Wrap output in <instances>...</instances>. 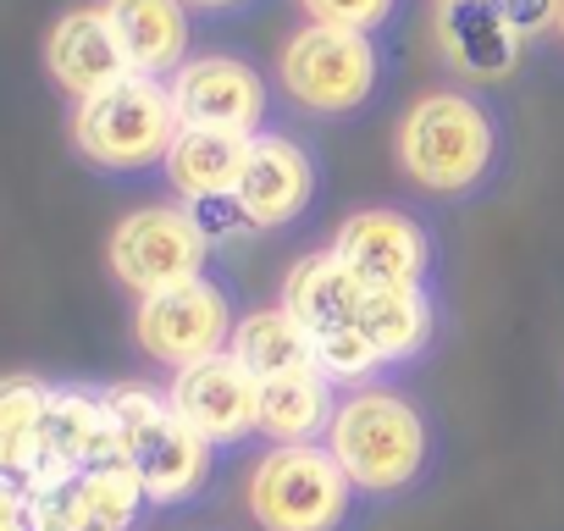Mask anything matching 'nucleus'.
<instances>
[{
  "instance_id": "nucleus-1",
  "label": "nucleus",
  "mask_w": 564,
  "mask_h": 531,
  "mask_svg": "<svg viewBox=\"0 0 564 531\" xmlns=\"http://www.w3.org/2000/svg\"><path fill=\"white\" fill-rule=\"evenodd\" d=\"M177 133H183V117L172 106V84L144 78V73H128L122 84L78 100L73 111L78 155L106 172H139V166L166 161Z\"/></svg>"
},
{
  "instance_id": "nucleus-2",
  "label": "nucleus",
  "mask_w": 564,
  "mask_h": 531,
  "mask_svg": "<svg viewBox=\"0 0 564 531\" xmlns=\"http://www.w3.org/2000/svg\"><path fill=\"white\" fill-rule=\"evenodd\" d=\"M327 448L360 492H399L426 465V421L410 399L360 388L338 404Z\"/></svg>"
},
{
  "instance_id": "nucleus-3",
  "label": "nucleus",
  "mask_w": 564,
  "mask_h": 531,
  "mask_svg": "<svg viewBox=\"0 0 564 531\" xmlns=\"http://www.w3.org/2000/svg\"><path fill=\"white\" fill-rule=\"evenodd\" d=\"M355 481L322 443H276L243 487L260 531H338L349 520Z\"/></svg>"
},
{
  "instance_id": "nucleus-4",
  "label": "nucleus",
  "mask_w": 564,
  "mask_h": 531,
  "mask_svg": "<svg viewBox=\"0 0 564 531\" xmlns=\"http://www.w3.org/2000/svg\"><path fill=\"white\" fill-rule=\"evenodd\" d=\"M399 166L432 194H465L492 166V122L470 95H421L399 122Z\"/></svg>"
},
{
  "instance_id": "nucleus-5",
  "label": "nucleus",
  "mask_w": 564,
  "mask_h": 531,
  "mask_svg": "<svg viewBox=\"0 0 564 531\" xmlns=\"http://www.w3.org/2000/svg\"><path fill=\"white\" fill-rule=\"evenodd\" d=\"M205 227L194 210H177V205H144L133 216L117 221L111 243H106V260H111V278L128 289V294H161V289H177L188 278H199L205 266Z\"/></svg>"
},
{
  "instance_id": "nucleus-6",
  "label": "nucleus",
  "mask_w": 564,
  "mask_h": 531,
  "mask_svg": "<svg viewBox=\"0 0 564 531\" xmlns=\"http://www.w3.org/2000/svg\"><path fill=\"white\" fill-rule=\"evenodd\" d=\"M276 78H282V89H289L305 111H322V117L355 111V106L377 89V51H371V34L305 23L289 45H282Z\"/></svg>"
},
{
  "instance_id": "nucleus-7",
  "label": "nucleus",
  "mask_w": 564,
  "mask_h": 531,
  "mask_svg": "<svg viewBox=\"0 0 564 531\" xmlns=\"http://www.w3.org/2000/svg\"><path fill=\"white\" fill-rule=\"evenodd\" d=\"M232 305L210 278H188L177 289L144 294L133 311V338L150 360H161L166 371H188L199 360L227 355L232 344Z\"/></svg>"
},
{
  "instance_id": "nucleus-8",
  "label": "nucleus",
  "mask_w": 564,
  "mask_h": 531,
  "mask_svg": "<svg viewBox=\"0 0 564 531\" xmlns=\"http://www.w3.org/2000/svg\"><path fill=\"white\" fill-rule=\"evenodd\" d=\"M23 498H29L40 531H133L139 509L150 503L144 481L128 459H106L78 476L34 481V487H23Z\"/></svg>"
},
{
  "instance_id": "nucleus-9",
  "label": "nucleus",
  "mask_w": 564,
  "mask_h": 531,
  "mask_svg": "<svg viewBox=\"0 0 564 531\" xmlns=\"http://www.w3.org/2000/svg\"><path fill=\"white\" fill-rule=\"evenodd\" d=\"M172 106H177L183 128H216V133L254 139V128L265 117V84L238 56H194L172 78Z\"/></svg>"
},
{
  "instance_id": "nucleus-10",
  "label": "nucleus",
  "mask_w": 564,
  "mask_h": 531,
  "mask_svg": "<svg viewBox=\"0 0 564 531\" xmlns=\"http://www.w3.org/2000/svg\"><path fill=\"white\" fill-rule=\"evenodd\" d=\"M166 399L177 421H188L205 443H243L249 432H260V382L232 355L172 371Z\"/></svg>"
},
{
  "instance_id": "nucleus-11",
  "label": "nucleus",
  "mask_w": 564,
  "mask_h": 531,
  "mask_svg": "<svg viewBox=\"0 0 564 531\" xmlns=\"http://www.w3.org/2000/svg\"><path fill=\"white\" fill-rule=\"evenodd\" d=\"M366 289H415L426 278L432 243L404 210H355L327 243Z\"/></svg>"
},
{
  "instance_id": "nucleus-12",
  "label": "nucleus",
  "mask_w": 564,
  "mask_h": 531,
  "mask_svg": "<svg viewBox=\"0 0 564 531\" xmlns=\"http://www.w3.org/2000/svg\"><path fill=\"white\" fill-rule=\"evenodd\" d=\"M117 459V437H111V415L106 399L78 393V388H51L45 393V415H40V454H34V481H56V476H78L89 465Z\"/></svg>"
},
{
  "instance_id": "nucleus-13",
  "label": "nucleus",
  "mask_w": 564,
  "mask_h": 531,
  "mask_svg": "<svg viewBox=\"0 0 564 531\" xmlns=\"http://www.w3.org/2000/svg\"><path fill=\"white\" fill-rule=\"evenodd\" d=\"M45 67H51V78H56L67 95H78V100H89V95H100V89H111V84H122V78L133 73L128 56H122V45H117V34H111L106 7H78V12H67V18L51 29V40H45Z\"/></svg>"
},
{
  "instance_id": "nucleus-14",
  "label": "nucleus",
  "mask_w": 564,
  "mask_h": 531,
  "mask_svg": "<svg viewBox=\"0 0 564 531\" xmlns=\"http://www.w3.org/2000/svg\"><path fill=\"white\" fill-rule=\"evenodd\" d=\"M311 188H316V166L311 155L282 139V133H265L249 144V166H243V183H238V205L249 210L254 227H282L294 221L305 205H311Z\"/></svg>"
},
{
  "instance_id": "nucleus-15",
  "label": "nucleus",
  "mask_w": 564,
  "mask_h": 531,
  "mask_svg": "<svg viewBox=\"0 0 564 531\" xmlns=\"http://www.w3.org/2000/svg\"><path fill=\"white\" fill-rule=\"evenodd\" d=\"M371 289L349 272V266L322 249V254H305L289 278H282V311H289L311 338L322 333H338V327H360V311H366Z\"/></svg>"
},
{
  "instance_id": "nucleus-16",
  "label": "nucleus",
  "mask_w": 564,
  "mask_h": 531,
  "mask_svg": "<svg viewBox=\"0 0 564 531\" xmlns=\"http://www.w3.org/2000/svg\"><path fill=\"white\" fill-rule=\"evenodd\" d=\"M437 40L454 73L465 78H509L520 67V34L503 23V12L492 0H443L437 12Z\"/></svg>"
},
{
  "instance_id": "nucleus-17",
  "label": "nucleus",
  "mask_w": 564,
  "mask_h": 531,
  "mask_svg": "<svg viewBox=\"0 0 564 531\" xmlns=\"http://www.w3.org/2000/svg\"><path fill=\"white\" fill-rule=\"evenodd\" d=\"M210 454H216V443H205V437H199L188 421H177V410H172L150 437H139V443L128 448V465L139 470L150 503H183V498H194V492L205 487Z\"/></svg>"
},
{
  "instance_id": "nucleus-18",
  "label": "nucleus",
  "mask_w": 564,
  "mask_h": 531,
  "mask_svg": "<svg viewBox=\"0 0 564 531\" xmlns=\"http://www.w3.org/2000/svg\"><path fill=\"white\" fill-rule=\"evenodd\" d=\"M249 144H254V139H243V133L183 128L161 166H166L172 188H177L188 205H205V199H227V194H238L243 166H249Z\"/></svg>"
},
{
  "instance_id": "nucleus-19",
  "label": "nucleus",
  "mask_w": 564,
  "mask_h": 531,
  "mask_svg": "<svg viewBox=\"0 0 564 531\" xmlns=\"http://www.w3.org/2000/svg\"><path fill=\"white\" fill-rule=\"evenodd\" d=\"M106 18L133 73L161 78L183 67V51H188L183 0H106Z\"/></svg>"
},
{
  "instance_id": "nucleus-20",
  "label": "nucleus",
  "mask_w": 564,
  "mask_h": 531,
  "mask_svg": "<svg viewBox=\"0 0 564 531\" xmlns=\"http://www.w3.org/2000/svg\"><path fill=\"white\" fill-rule=\"evenodd\" d=\"M333 415H338V399L316 366L260 382V432L271 443H316L333 432Z\"/></svg>"
},
{
  "instance_id": "nucleus-21",
  "label": "nucleus",
  "mask_w": 564,
  "mask_h": 531,
  "mask_svg": "<svg viewBox=\"0 0 564 531\" xmlns=\"http://www.w3.org/2000/svg\"><path fill=\"white\" fill-rule=\"evenodd\" d=\"M227 355H232L254 382H271V377H289V371L316 366V338L276 305V311H249V316L232 327Z\"/></svg>"
},
{
  "instance_id": "nucleus-22",
  "label": "nucleus",
  "mask_w": 564,
  "mask_h": 531,
  "mask_svg": "<svg viewBox=\"0 0 564 531\" xmlns=\"http://www.w3.org/2000/svg\"><path fill=\"white\" fill-rule=\"evenodd\" d=\"M432 327H437V311L421 283L415 289H371V300L360 311V333L377 344V355L388 366L415 360L432 344Z\"/></svg>"
},
{
  "instance_id": "nucleus-23",
  "label": "nucleus",
  "mask_w": 564,
  "mask_h": 531,
  "mask_svg": "<svg viewBox=\"0 0 564 531\" xmlns=\"http://www.w3.org/2000/svg\"><path fill=\"white\" fill-rule=\"evenodd\" d=\"M45 393L51 388H40L34 377H12L7 393H0V470H7V481H29L34 476Z\"/></svg>"
},
{
  "instance_id": "nucleus-24",
  "label": "nucleus",
  "mask_w": 564,
  "mask_h": 531,
  "mask_svg": "<svg viewBox=\"0 0 564 531\" xmlns=\"http://www.w3.org/2000/svg\"><path fill=\"white\" fill-rule=\"evenodd\" d=\"M100 399H106V415H111L117 459H128V448H133L139 437H150V432L172 415V399L155 393V388H144V382H117V388L100 393Z\"/></svg>"
},
{
  "instance_id": "nucleus-25",
  "label": "nucleus",
  "mask_w": 564,
  "mask_h": 531,
  "mask_svg": "<svg viewBox=\"0 0 564 531\" xmlns=\"http://www.w3.org/2000/svg\"><path fill=\"white\" fill-rule=\"evenodd\" d=\"M388 360L377 355V344L360 333V327H338V333H322L316 338V371L333 382V388H366Z\"/></svg>"
},
{
  "instance_id": "nucleus-26",
  "label": "nucleus",
  "mask_w": 564,
  "mask_h": 531,
  "mask_svg": "<svg viewBox=\"0 0 564 531\" xmlns=\"http://www.w3.org/2000/svg\"><path fill=\"white\" fill-rule=\"evenodd\" d=\"M311 12V23H327V29H355V34H371L388 12L393 0H300Z\"/></svg>"
},
{
  "instance_id": "nucleus-27",
  "label": "nucleus",
  "mask_w": 564,
  "mask_h": 531,
  "mask_svg": "<svg viewBox=\"0 0 564 531\" xmlns=\"http://www.w3.org/2000/svg\"><path fill=\"white\" fill-rule=\"evenodd\" d=\"M492 7L503 12V23H509L520 40H531V34H542V29H558L564 0H492Z\"/></svg>"
},
{
  "instance_id": "nucleus-28",
  "label": "nucleus",
  "mask_w": 564,
  "mask_h": 531,
  "mask_svg": "<svg viewBox=\"0 0 564 531\" xmlns=\"http://www.w3.org/2000/svg\"><path fill=\"white\" fill-rule=\"evenodd\" d=\"M194 216H199L205 238H210V232L232 238V232H249V227H254V221H249V210L238 205V194H227V199H205V205H194Z\"/></svg>"
},
{
  "instance_id": "nucleus-29",
  "label": "nucleus",
  "mask_w": 564,
  "mask_h": 531,
  "mask_svg": "<svg viewBox=\"0 0 564 531\" xmlns=\"http://www.w3.org/2000/svg\"><path fill=\"white\" fill-rule=\"evenodd\" d=\"M183 7H210V12H221V7H238V0H183Z\"/></svg>"
},
{
  "instance_id": "nucleus-30",
  "label": "nucleus",
  "mask_w": 564,
  "mask_h": 531,
  "mask_svg": "<svg viewBox=\"0 0 564 531\" xmlns=\"http://www.w3.org/2000/svg\"><path fill=\"white\" fill-rule=\"evenodd\" d=\"M558 40H564V12H558Z\"/></svg>"
}]
</instances>
